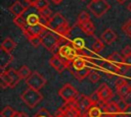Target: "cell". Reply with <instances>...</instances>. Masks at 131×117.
Wrapping results in <instances>:
<instances>
[{
  "label": "cell",
  "mask_w": 131,
  "mask_h": 117,
  "mask_svg": "<svg viewBox=\"0 0 131 117\" xmlns=\"http://www.w3.org/2000/svg\"><path fill=\"white\" fill-rule=\"evenodd\" d=\"M47 27H49L50 30L54 31L59 36L66 37V38L70 35V32H71V26L69 25L67 19L59 12H56L51 16Z\"/></svg>",
  "instance_id": "obj_1"
},
{
  "label": "cell",
  "mask_w": 131,
  "mask_h": 117,
  "mask_svg": "<svg viewBox=\"0 0 131 117\" xmlns=\"http://www.w3.org/2000/svg\"><path fill=\"white\" fill-rule=\"evenodd\" d=\"M19 80H20V77L17 73V70H14L12 68H8V69L1 71L0 84H1L2 89L13 87L18 83Z\"/></svg>",
  "instance_id": "obj_2"
},
{
  "label": "cell",
  "mask_w": 131,
  "mask_h": 117,
  "mask_svg": "<svg viewBox=\"0 0 131 117\" xmlns=\"http://www.w3.org/2000/svg\"><path fill=\"white\" fill-rule=\"evenodd\" d=\"M55 55H59L64 60H68L70 62H73L77 57H79V53L76 49L72 47L71 44L67 43V38H63L58 46V51Z\"/></svg>",
  "instance_id": "obj_3"
},
{
  "label": "cell",
  "mask_w": 131,
  "mask_h": 117,
  "mask_svg": "<svg viewBox=\"0 0 131 117\" xmlns=\"http://www.w3.org/2000/svg\"><path fill=\"white\" fill-rule=\"evenodd\" d=\"M20 99L28 107L34 108L38 103L43 100V95L40 93V91L29 87L20 95Z\"/></svg>",
  "instance_id": "obj_4"
},
{
  "label": "cell",
  "mask_w": 131,
  "mask_h": 117,
  "mask_svg": "<svg viewBox=\"0 0 131 117\" xmlns=\"http://www.w3.org/2000/svg\"><path fill=\"white\" fill-rule=\"evenodd\" d=\"M77 24L79 27L88 36H93L95 32V26L92 20L90 19V16L87 11H82L80 12L78 19H77Z\"/></svg>",
  "instance_id": "obj_5"
},
{
  "label": "cell",
  "mask_w": 131,
  "mask_h": 117,
  "mask_svg": "<svg viewBox=\"0 0 131 117\" xmlns=\"http://www.w3.org/2000/svg\"><path fill=\"white\" fill-rule=\"evenodd\" d=\"M87 8L96 16V17H101L104 13L108 11L111 8V5L106 0H91L87 4Z\"/></svg>",
  "instance_id": "obj_6"
},
{
  "label": "cell",
  "mask_w": 131,
  "mask_h": 117,
  "mask_svg": "<svg viewBox=\"0 0 131 117\" xmlns=\"http://www.w3.org/2000/svg\"><path fill=\"white\" fill-rule=\"evenodd\" d=\"M54 117H82L75 101L68 102L61 106Z\"/></svg>",
  "instance_id": "obj_7"
},
{
  "label": "cell",
  "mask_w": 131,
  "mask_h": 117,
  "mask_svg": "<svg viewBox=\"0 0 131 117\" xmlns=\"http://www.w3.org/2000/svg\"><path fill=\"white\" fill-rule=\"evenodd\" d=\"M41 38H42V45L48 50V51H52L56 46H57V44H59V42L63 39V38H66V37H61V36H56V35H54V34H52V33H50V32H48L47 30L43 33V35L41 36Z\"/></svg>",
  "instance_id": "obj_8"
},
{
  "label": "cell",
  "mask_w": 131,
  "mask_h": 117,
  "mask_svg": "<svg viewBox=\"0 0 131 117\" xmlns=\"http://www.w3.org/2000/svg\"><path fill=\"white\" fill-rule=\"evenodd\" d=\"M26 83L30 89L40 91L46 83V78L38 71H33L32 74L26 79Z\"/></svg>",
  "instance_id": "obj_9"
},
{
  "label": "cell",
  "mask_w": 131,
  "mask_h": 117,
  "mask_svg": "<svg viewBox=\"0 0 131 117\" xmlns=\"http://www.w3.org/2000/svg\"><path fill=\"white\" fill-rule=\"evenodd\" d=\"M49 64L58 73H61L64 69H71L72 67V62L64 60L59 55H53L49 60Z\"/></svg>",
  "instance_id": "obj_10"
},
{
  "label": "cell",
  "mask_w": 131,
  "mask_h": 117,
  "mask_svg": "<svg viewBox=\"0 0 131 117\" xmlns=\"http://www.w3.org/2000/svg\"><path fill=\"white\" fill-rule=\"evenodd\" d=\"M58 95L59 97L66 102H73L76 100V98L78 97L79 93L77 92V90L71 84V83H66L59 91H58Z\"/></svg>",
  "instance_id": "obj_11"
},
{
  "label": "cell",
  "mask_w": 131,
  "mask_h": 117,
  "mask_svg": "<svg viewBox=\"0 0 131 117\" xmlns=\"http://www.w3.org/2000/svg\"><path fill=\"white\" fill-rule=\"evenodd\" d=\"M75 103H76V105H77V107H78L82 116H86L87 112L92 107V103H91L90 98L85 96V95H81V94L78 95V97L75 100Z\"/></svg>",
  "instance_id": "obj_12"
},
{
  "label": "cell",
  "mask_w": 131,
  "mask_h": 117,
  "mask_svg": "<svg viewBox=\"0 0 131 117\" xmlns=\"http://www.w3.org/2000/svg\"><path fill=\"white\" fill-rule=\"evenodd\" d=\"M116 90H117L118 95L122 99H125L127 96L131 94V86L128 84L127 80L124 79L123 77H119L116 80Z\"/></svg>",
  "instance_id": "obj_13"
},
{
  "label": "cell",
  "mask_w": 131,
  "mask_h": 117,
  "mask_svg": "<svg viewBox=\"0 0 131 117\" xmlns=\"http://www.w3.org/2000/svg\"><path fill=\"white\" fill-rule=\"evenodd\" d=\"M47 30V27L41 23L36 25H28L25 30H23V34L29 39L34 36H42L43 33Z\"/></svg>",
  "instance_id": "obj_14"
},
{
  "label": "cell",
  "mask_w": 131,
  "mask_h": 117,
  "mask_svg": "<svg viewBox=\"0 0 131 117\" xmlns=\"http://www.w3.org/2000/svg\"><path fill=\"white\" fill-rule=\"evenodd\" d=\"M97 92H98V95H99L101 104H105V103L111 102V100H112L113 97H114V92H113V90H112L106 83H102V84L97 89Z\"/></svg>",
  "instance_id": "obj_15"
},
{
  "label": "cell",
  "mask_w": 131,
  "mask_h": 117,
  "mask_svg": "<svg viewBox=\"0 0 131 117\" xmlns=\"http://www.w3.org/2000/svg\"><path fill=\"white\" fill-rule=\"evenodd\" d=\"M12 60L13 56L11 55V53L0 48V68L2 71L6 69V67L12 62Z\"/></svg>",
  "instance_id": "obj_16"
},
{
  "label": "cell",
  "mask_w": 131,
  "mask_h": 117,
  "mask_svg": "<svg viewBox=\"0 0 131 117\" xmlns=\"http://www.w3.org/2000/svg\"><path fill=\"white\" fill-rule=\"evenodd\" d=\"M101 108L103 110V112L105 113L106 116H111V115H116L118 113H121L119 106L117 104V102L115 101H111L108 103L105 104H101Z\"/></svg>",
  "instance_id": "obj_17"
},
{
  "label": "cell",
  "mask_w": 131,
  "mask_h": 117,
  "mask_svg": "<svg viewBox=\"0 0 131 117\" xmlns=\"http://www.w3.org/2000/svg\"><path fill=\"white\" fill-rule=\"evenodd\" d=\"M28 8H29V6L23 4L20 1H14L13 4L9 7V11H10L14 16H17V15H23V13H24Z\"/></svg>",
  "instance_id": "obj_18"
},
{
  "label": "cell",
  "mask_w": 131,
  "mask_h": 117,
  "mask_svg": "<svg viewBox=\"0 0 131 117\" xmlns=\"http://www.w3.org/2000/svg\"><path fill=\"white\" fill-rule=\"evenodd\" d=\"M101 40L103 41V43L112 44L117 40V34L112 28H106L101 34Z\"/></svg>",
  "instance_id": "obj_19"
},
{
  "label": "cell",
  "mask_w": 131,
  "mask_h": 117,
  "mask_svg": "<svg viewBox=\"0 0 131 117\" xmlns=\"http://www.w3.org/2000/svg\"><path fill=\"white\" fill-rule=\"evenodd\" d=\"M85 117H106V115L103 112L101 105H95L89 109Z\"/></svg>",
  "instance_id": "obj_20"
},
{
  "label": "cell",
  "mask_w": 131,
  "mask_h": 117,
  "mask_svg": "<svg viewBox=\"0 0 131 117\" xmlns=\"http://www.w3.org/2000/svg\"><path fill=\"white\" fill-rule=\"evenodd\" d=\"M26 3L29 6H34L38 11H41L49 7V3L47 0H31L30 2H26Z\"/></svg>",
  "instance_id": "obj_21"
},
{
  "label": "cell",
  "mask_w": 131,
  "mask_h": 117,
  "mask_svg": "<svg viewBox=\"0 0 131 117\" xmlns=\"http://www.w3.org/2000/svg\"><path fill=\"white\" fill-rule=\"evenodd\" d=\"M106 60H108L110 62L116 64L117 66H122V65L124 64V57H123V55L120 54V53H117V52L111 54V55L106 58Z\"/></svg>",
  "instance_id": "obj_22"
},
{
  "label": "cell",
  "mask_w": 131,
  "mask_h": 117,
  "mask_svg": "<svg viewBox=\"0 0 131 117\" xmlns=\"http://www.w3.org/2000/svg\"><path fill=\"white\" fill-rule=\"evenodd\" d=\"M90 69L89 68H83V69H80V70H71V72L73 73V75L78 79V80H83L85 79L86 77H88L89 73H90Z\"/></svg>",
  "instance_id": "obj_23"
},
{
  "label": "cell",
  "mask_w": 131,
  "mask_h": 117,
  "mask_svg": "<svg viewBox=\"0 0 131 117\" xmlns=\"http://www.w3.org/2000/svg\"><path fill=\"white\" fill-rule=\"evenodd\" d=\"M16 47V43L11 39V38H5L2 43H1V49H4L5 51H8V52H11L14 48Z\"/></svg>",
  "instance_id": "obj_24"
},
{
  "label": "cell",
  "mask_w": 131,
  "mask_h": 117,
  "mask_svg": "<svg viewBox=\"0 0 131 117\" xmlns=\"http://www.w3.org/2000/svg\"><path fill=\"white\" fill-rule=\"evenodd\" d=\"M72 68L74 70H80L83 68H86V60L83 57H77L73 62H72Z\"/></svg>",
  "instance_id": "obj_25"
},
{
  "label": "cell",
  "mask_w": 131,
  "mask_h": 117,
  "mask_svg": "<svg viewBox=\"0 0 131 117\" xmlns=\"http://www.w3.org/2000/svg\"><path fill=\"white\" fill-rule=\"evenodd\" d=\"M17 73H18L20 79H25V80L32 74L30 68H29L27 65H23V66H20V67L17 69Z\"/></svg>",
  "instance_id": "obj_26"
},
{
  "label": "cell",
  "mask_w": 131,
  "mask_h": 117,
  "mask_svg": "<svg viewBox=\"0 0 131 117\" xmlns=\"http://www.w3.org/2000/svg\"><path fill=\"white\" fill-rule=\"evenodd\" d=\"M16 111L12 108V107H10V106H5L2 110H1V112H0V115H1V117H14L15 115H16Z\"/></svg>",
  "instance_id": "obj_27"
},
{
  "label": "cell",
  "mask_w": 131,
  "mask_h": 117,
  "mask_svg": "<svg viewBox=\"0 0 131 117\" xmlns=\"http://www.w3.org/2000/svg\"><path fill=\"white\" fill-rule=\"evenodd\" d=\"M13 22H14L19 28H21V31L25 30V28L28 26V24H27V18H25L23 15L14 16V18H13Z\"/></svg>",
  "instance_id": "obj_28"
},
{
  "label": "cell",
  "mask_w": 131,
  "mask_h": 117,
  "mask_svg": "<svg viewBox=\"0 0 131 117\" xmlns=\"http://www.w3.org/2000/svg\"><path fill=\"white\" fill-rule=\"evenodd\" d=\"M72 47L74 49H76L77 51H82L84 49V46H85V42L82 38H76L73 40V42L71 43Z\"/></svg>",
  "instance_id": "obj_29"
},
{
  "label": "cell",
  "mask_w": 131,
  "mask_h": 117,
  "mask_svg": "<svg viewBox=\"0 0 131 117\" xmlns=\"http://www.w3.org/2000/svg\"><path fill=\"white\" fill-rule=\"evenodd\" d=\"M40 23V15L32 13L30 15H28L27 17V24L28 25H36Z\"/></svg>",
  "instance_id": "obj_30"
},
{
  "label": "cell",
  "mask_w": 131,
  "mask_h": 117,
  "mask_svg": "<svg viewBox=\"0 0 131 117\" xmlns=\"http://www.w3.org/2000/svg\"><path fill=\"white\" fill-rule=\"evenodd\" d=\"M104 48V45H103V41L100 40V39H96L95 42L93 43L92 45V50L95 52V53H99L103 50Z\"/></svg>",
  "instance_id": "obj_31"
},
{
  "label": "cell",
  "mask_w": 131,
  "mask_h": 117,
  "mask_svg": "<svg viewBox=\"0 0 131 117\" xmlns=\"http://www.w3.org/2000/svg\"><path fill=\"white\" fill-rule=\"evenodd\" d=\"M28 40H29L30 44L33 47H35V48H37L39 45H42V38H41V36H34V37L29 38Z\"/></svg>",
  "instance_id": "obj_32"
},
{
  "label": "cell",
  "mask_w": 131,
  "mask_h": 117,
  "mask_svg": "<svg viewBox=\"0 0 131 117\" xmlns=\"http://www.w3.org/2000/svg\"><path fill=\"white\" fill-rule=\"evenodd\" d=\"M100 77H101L100 74L97 71H95V70H91L90 73H89V75H88V78H89V80L92 83H96L100 79Z\"/></svg>",
  "instance_id": "obj_33"
},
{
  "label": "cell",
  "mask_w": 131,
  "mask_h": 117,
  "mask_svg": "<svg viewBox=\"0 0 131 117\" xmlns=\"http://www.w3.org/2000/svg\"><path fill=\"white\" fill-rule=\"evenodd\" d=\"M90 100H91V103H92V106H95V105H99V103H101L100 101V98H99V95H98V92L97 90L95 92H93L91 95H90Z\"/></svg>",
  "instance_id": "obj_34"
},
{
  "label": "cell",
  "mask_w": 131,
  "mask_h": 117,
  "mask_svg": "<svg viewBox=\"0 0 131 117\" xmlns=\"http://www.w3.org/2000/svg\"><path fill=\"white\" fill-rule=\"evenodd\" d=\"M122 31L128 36V37H131V18L128 19L122 26Z\"/></svg>",
  "instance_id": "obj_35"
},
{
  "label": "cell",
  "mask_w": 131,
  "mask_h": 117,
  "mask_svg": "<svg viewBox=\"0 0 131 117\" xmlns=\"http://www.w3.org/2000/svg\"><path fill=\"white\" fill-rule=\"evenodd\" d=\"M34 117H54V116H52L45 108H42V109H40V110L36 113V115H35Z\"/></svg>",
  "instance_id": "obj_36"
},
{
  "label": "cell",
  "mask_w": 131,
  "mask_h": 117,
  "mask_svg": "<svg viewBox=\"0 0 131 117\" xmlns=\"http://www.w3.org/2000/svg\"><path fill=\"white\" fill-rule=\"evenodd\" d=\"M117 104H118V106H119V109H120V111H121V113H123V111L127 108V106L129 105L126 101H125V99H120L119 101H117Z\"/></svg>",
  "instance_id": "obj_37"
},
{
  "label": "cell",
  "mask_w": 131,
  "mask_h": 117,
  "mask_svg": "<svg viewBox=\"0 0 131 117\" xmlns=\"http://www.w3.org/2000/svg\"><path fill=\"white\" fill-rule=\"evenodd\" d=\"M39 13H40L41 16H44V17H47V18H51V16H52V12H51V10H50L49 7L48 8H45V9H43L41 11H39Z\"/></svg>",
  "instance_id": "obj_38"
},
{
  "label": "cell",
  "mask_w": 131,
  "mask_h": 117,
  "mask_svg": "<svg viewBox=\"0 0 131 117\" xmlns=\"http://www.w3.org/2000/svg\"><path fill=\"white\" fill-rule=\"evenodd\" d=\"M122 55H124V57L131 55V46H126V47L122 50Z\"/></svg>",
  "instance_id": "obj_39"
},
{
  "label": "cell",
  "mask_w": 131,
  "mask_h": 117,
  "mask_svg": "<svg viewBox=\"0 0 131 117\" xmlns=\"http://www.w3.org/2000/svg\"><path fill=\"white\" fill-rule=\"evenodd\" d=\"M123 114L126 116V117H131V105L129 104L128 106H127V108L123 111Z\"/></svg>",
  "instance_id": "obj_40"
},
{
  "label": "cell",
  "mask_w": 131,
  "mask_h": 117,
  "mask_svg": "<svg viewBox=\"0 0 131 117\" xmlns=\"http://www.w3.org/2000/svg\"><path fill=\"white\" fill-rule=\"evenodd\" d=\"M124 64H125L126 66H128V67L131 66V55L124 57Z\"/></svg>",
  "instance_id": "obj_41"
},
{
  "label": "cell",
  "mask_w": 131,
  "mask_h": 117,
  "mask_svg": "<svg viewBox=\"0 0 131 117\" xmlns=\"http://www.w3.org/2000/svg\"><path fill=\"white\" fill-rule=\"evenodd\" d=\"M106 117H126L123 113H118L116 115H111V116H106Z\"/></svg>",
  "instance_id": "obj_42"
},
{
  "label": "cell",
  "mask_w": 131,
  "mask_h": 117,
  "mask_svg": "<svg viewBox=\"0 0 131 117\" xmlns=\"http://www.w3.org/2000/svg\"><path fill=\"white\" fill-rule=\"evenodd\" d=\"M14 117H29V116H28L27 114H25V113H19V112H17Z\"/></svg>",
  "instance_id": "obj_43"
},
{
  "label": "cell",
  "mask_w": 131,
  "mask_h": 117,
  "mask_svg": "<svg viewBox=\"0 0 131 117\" xmlns=\"http://www.w3.org/2000/svg\"><path fill=\"white\" fill-rule=\"evenodd\" d=\"M54 4H59V3H61L62 2V0H51Z\"/></svg>",
  "instance_id": "obj_44"
},
{
  "label": "cell",
  "mask_w": 131,
  "mask_h": 117,
  "mask_svg": "<svg viewBox=\"0 0 131 117\" xmlns=\"http://www.w3.org/2000/svg\"><path fill=\"white\" fill-rule=\"evenodd\" d=\"M127 9H128V11L131 13V2H130L128 5H127Z\"/></svg>",
  "instance_id": "obj_45"
},
{
  "label": "cell",
  "mask_w": 131,
  "mask_h": 117,
  "mask_svg": "<svg viewBox=\"0 0 131 117\" xmlns=\"http://www.w3.org/2000/svg\"><path fill=\"white\" fill-rule=\"evenodd\" d=\"M127 0H117V2L119 3V4H123V3H125Z\"/></svg>",
  "instance_id": "obj_46"
},
{
  "label": "cell",
  "mask_w": 131,
  "mask_h": 117,
  "mask_svg": "<svg viewBox=\"0 0 131 117\" xmlns=\"http://www.w3.org/2000/svg\"><path fill=\"white\" fill-rule=\"evenodd\" d=\"M24 1H25V2H30L31 0H24Z\"/></svg>",
  "instance_id": "obj_47"
},
{
  "label": "cell",
  "mask_w": 131,
  "mask_h": 117,
  "mask_svg": "<svg viewBox=\"0 0 131 117\" xmlns=\"http://www.w3.org/2000/svg\"><path fill=\"white\" fill-rule=\"evenodd\" d=\"M82 1H85V0H82Z\"/></svg>",
  "instance_id": "obj_48"
}]
</instances>
